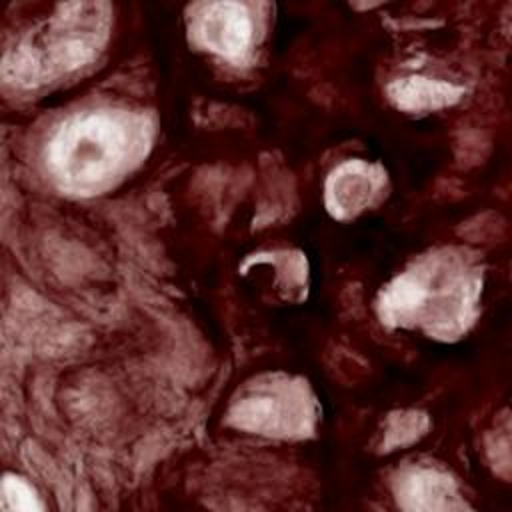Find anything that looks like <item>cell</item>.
Segmentation results:
<instances>
[{"mask_svg": "<svg viewBox=\"0 0 512 512\" xmlns=\"http://www.w3.org/2000/svg\"><path fill=\"white\" fill-rule=\"evenodd\" d=\"M132 138L124 116L90 112L58 130L48 148V162L54 176L66 186L92 188L126 164Z\"/></svg>", "mask_w": 512, "mask_h": 512, "instance_id": "6da1fadb", "label": "cell"}, {"mask_svg": "<svg viewBox=\"0 0 512 512\" xmlns=\"http://www.w3.org/2000/svg\"><path fill=\"white\" fill-rule=\"evenodd\" d=\"M86 10H90L88 4L68 6L50 24L44 38L14 52V58L6 62V70H14V80L34 84L56 72L82 66L94 54L100 36V16Z\"/></svg>", "mask_w": 512, "mask_h": 512, "instance_id": "7a4b0ae2", "label": "cell"}, {"mask_svg": "<svg viewBox=\"0 0 512 512\" xmlns=\"http://www.w3.org/2000/svg\"><path fill=\"white\" fill-rule=\"evenodd\" d=\"M198 34L210 50L236 58L246 52L252 40V20L244 6L216 2L202 14Z\"/></svg>", "mask_w": 512, "mask_h": 512, "instance_id": "3957f363", "label": "cell"}, {"mask_svg": "<svg viewBox=\"0 0 512 512\" xmlns=\"http://www.w3.org/2000/svg\"><path fill=\"white\" fill-rule=\"evenodd\" d=\"M236 420L240 426L260 432H286L300 424L302 412L296 404H288L282 394H258L238 404Z\"/></svg>", "mask_w": 512, "mask_h": 512, "instance_id": "277c9868", "label": "cell"}, {"mask_svg": "<svg viewBox=\"0 0 512 512\" xmlns=\"http://www.w3.org/2000/svg\"><path fill=\"white\" fill-rule=\"evenodd\" d=\"M400 496L404 506L420 508V510H446L456 504V492L450 478L432 472L418 470L410 474L400 488Z\"/></svg>", "mask_w": 512, "mask_h": 512, "instance_id": "5b68a950", "label": "cell"}, {"mask_svg": "<svg viewBox=\"0 0 512 512\" xmlns=\"http://www.w3.org/2000/svg\"><path fill=\"white\" fill-rule=\"evenodd\" d=\"M374 192V180L370 176V170L362 162H350L344 164L338 172H334L330 180V198L332 206L338 212H356L360 210L370 194Z\"/></svg>", "mask_w": 512, "mask_h": 512, "instance_id": "8992f818", "label": "cell"}, {"mask_svg": "<svg viewBox=\"0 0 512 512\" xmlns=\"http://www.w3.org/2000/svg\"><path fill=\"white\" fill-rule=\"evenodd\" d=\"M458 92L454 86L430 80V78H404L390 86V96L394 102L408 110H426V108H438L454 98H458Z\"/></svg>", "mask_w": 512, "mask_h": 512, "instance_id": "52a82bcc", "label": "cell"}, {"mask_svg": "<svg viewBox=\"0 0 512 512\" xmlns=\"http://www.w3.org/2000/svg\"><path fill=\"white\" fill-rule=\"evenodd\" d=\"M2 506L6 510H40L36 492L20 478L6 476L2 482Z\"/></svg>", "mask_w": 512, "mask_h": 512, "instance_id": "ba28073f", "label": "cell"}]
</instances>
